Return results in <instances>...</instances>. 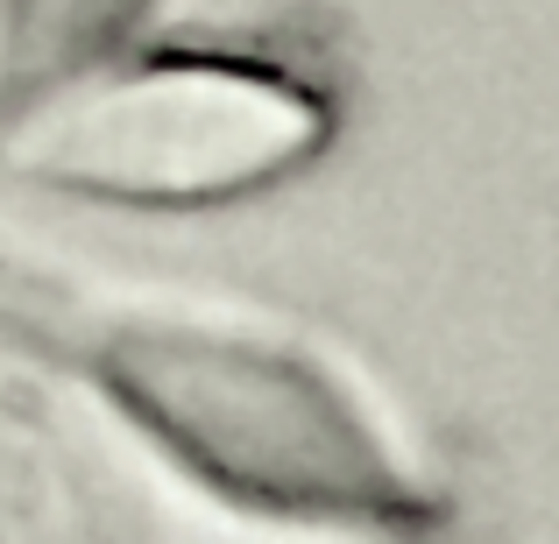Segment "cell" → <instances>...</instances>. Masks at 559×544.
<instances>
[{"instance_id": "7a4b0ae2", "label": "cell", "mask_w": 559, "mask_h": 544, "mask_svg": "<svg viewBox=\"0 0 559 544\" xmlns=\"http://www.w3.org/2000/svg\"><path fill=\"white\" fill-rule=\"evenodd\" d=\"M8 164L121 205H219L333 135V107L234 57H99L8 121Z\"/></svg>"}, {"instance_id": "6da1fadb", "label": "cell", "mask_w": 559, "mask_h": 544, "mask_svg": "<svg viewBox=\"0 0 559 544\" xmlns=\"http://www.w3.org/2000/svg\"><path fill=\"white\" fill-rule=\"evenodd\" d=\"M156 452L284 523H418L425 495L369 410L298 347L199 312H93L36 326Z\"/></svg>"}, {"instance_id": "3957f363", "label": "cell", "mask_w": 559, "mask_h": 544, "mask_svg": "<svg viewBox=\"0 0 559 544\" xmlns=\"http://www.w3.org/2000/svg\"><path fill=\"white\" fill-rule=\"evenodd\" d=\"M150 14V0H8L0 43V121L36 93L64 85L71 71L121 50V36Z\"/></svg>"}]
</instances>
